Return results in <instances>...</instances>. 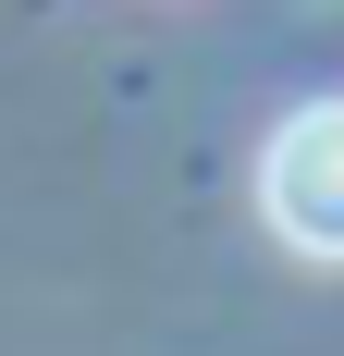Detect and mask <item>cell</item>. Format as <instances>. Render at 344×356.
Returning <instances> with one entry per match:
<instances>
[{"instance_id":"1","label":"cell","mask_w":344,"mask_h":356,"mask_svg":"<svg viewBox=\"0 0 344 356\" xmlns=\"http://www.w3.org/2000/svg\"><path fill=\"white\" fill-rule=\"evenodd\" d=\"M258 209L295 258H344V99H308L258 147Z\"/></svg>"}]
</instances>
